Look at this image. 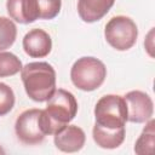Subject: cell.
<instances>
[{
    "mask_svg": "<svg viewBox=\"0 0 155 155\" xmlns=\"http://www.w3.org/2000/svg\"><path fill=\"white\" fill-rule=\"evenodd\" d=\"M76 113L78 102L74 94L63 88L56 90L46 108L41 110V125L46 136L57 133L75 117Z\"/></svg>",
    "mask_w": 155,
    "mask_h": 155,
    "instance_id": "6da1fadb",
    "label": "cell"
},
{
    "mask_svg": "<svg viewBox=\"0 0 155 155\" xmlns=\"http://www.w3.org/2000/svg\"><path fill=\"white\" fill-rule=\"evenodd\" d=\"M25 93L35 102H47L56 91V70L47 62H31L21 70Z\"/></svg>",
    "mask_w": 155,
    "mask_h": 155,
    "instance_id": "7a4b0ae2",
    "label": "cell"
},
{
    "mask_svg": "<svg viewBox=\"0 0 155 155\" xmlns=\"http://www.w3.org/2000/svg\"><path fill=\"white\" fill-rule=\"evenodd\" d=\"M107 78V68L102 61L94 57H81L70 69V79L75 87L91 92L99 88Z\"/></svg>",
    "mask_w": 155,
    "mask_h": 155,
    "instance_id": "3957f363",
    "label": "cell"
},
{
    "mask_svg": "<svg viewBox=\"0 0 155 155\" xmlns=\"http://www.w3.org/2000/svg\"><path fill=\"white\" fill-rule=\"evenodd\" d=\"M96 125L107 130L125 128L127 121V107L124 97L105 94L99 98L94 107Z\"/></svg>",
    "mask_w": 155,
    "mask_h": 155,
    "instance_id": "277c9868",
    "label": "cell"
},
{
    "mask_svg": "<svg viewBox=\"0 0 155 155\" xmlns=\"http://www.w3.org/2000/svg\"><path fill=\"white\" fill-rule=\"evenodd\" d=\"M104 38L113 48L117 51H127L132 48L137 41V24L130 17L115 16L105 24Z\"/></svg>",
    "mask_w": 155,
    "mask_h": 155,
    "instance_id": "5b68a950",
    "label": "cell"
},
{
    "mask_svg": "<svg viewBox=\"0 0 155 155\" xmlns=\"http://www.w3.org/2000/svg\"><path fill=\"white\" fill-rule=\"evenodd\" d=\"M15 132L23 144L41 143L46 137L41 125V109H28L21 113L15 124Z\"/></svg>",
    "mask_w": 155,
    "mask_h": 155,
    "instance_id": "8992f818",
    "label": "cell"
},
{
    "mask_svg": "<svg viewBox=\"0 0 155 155\" xmlns=\"http://www.w3.org/2000/svg\"><path fill=\"white\" fill-rule=\"evenodd\" d=\"M124 99L127 107V121L143 124L153 117L154 103L145 92L138 90L130 91L124 96Z\"/></svg>",
    "mask_w": 155,
    "mask_h": 155,
    "instance_id": "52a82bcc",
    "label": "cell"
},
{
    "mask_svg": "<svg viewBox=\"0 0 155 155\" xmlns=\"http://www.w3.org/2000/svg\"><path fill=\"white\" fill-rule=\"evenodd\" d=\"M53 142L58 150L63 153H78L80 151L86 140L85 132L76 125H65L57 133L53 134Z\"/></svg>",
    "mask_w": 155,
    "mask_h": 155,
    "instance_id": "ba28073f",
    "label": "cell"
},
{
    "mask_svg": "<svg viewBox=\"0 0 155 155\" xmlns=\"http://www.w3.org/2000/svg\"><path fill=\"white\" fill-rule=\"evenodd\" d=\"M24 52L31 58H44L52 50V39L42 29L34 28L29 30L22 41Z\"/></svg>",
    "mask_w": 155,
    "mask_h": 155,
    "instance_id": "9c48e42d",
    "label": "cell"
},
{
    "mask_svg": "<svg viewBox=\"0 0 155 155\" xmlns=\"http://www.w3.org/2000/svg\"><path fill=\"white\" fill-rule=\"evenodd\" d=\"M115 0H78L79 17L86 23L102 19L113 7Z\"/></svg>",
    "mask_w": 155,
    "mask_h": 155,
    "instance_id": "30bf717a",
    "label": "cell"
},
{
    "mask_svg": "<svg viewBox=\"0 0 155 155\" xmlns=\"http://www.w3.org/2000/svg\"><path fill=\"white\" fill-rule=\"evenodd\" d=\"M6 8L10 18L18 23L29 24L38 19L34 0H7Z\"/></svg>",
    "mask_w": 155,
    "mask_h": 155,
    "instance_id": "8fae6325",
    "label": "cell"
},
{
    "mask_svg": "<svg viewBox=\"0 0 155 155\" xmlns=\"http://www.w3.org/2000/svg\"><path fill=\"white\" fill-rule=\"evenodd\" d=\"M126 131L120 130H107L94 124L92 130V137L94 143L103 149H115L119 148L125 140Z\"/></svg>",
    "mask_w": 155,
    "mask_h": 155,
    "instance_id": "7c38bea8",
    "label": "cell"
},
{
    "mask_svg": "<svg viewBox=\"0 0 155 155\" xmlns=\"http://www.w3.org/2000/svg\"><path fill=\"white\" fill-rule=\"evenodd\" d=\"M155 145V121L153 117L147 121L140 136L136 140L134 153L138 155H150L154 151Z\"/></svg>",
    "mask_w": 155,
    "mask_h": 155,
    "instance_id": "4fadbf2b",
    "label": "cell"
},
{
    "mask_svg": "<svg viewBox=\"0 0 155 155\" xmlns=\"http://www.w3.org/2000/svg\"><path fill=\"white\" fill-rule=\"evenodd\" d=\"M17 27L11 18L0 17V52L10 48L16 41Z\"/></svg>",
    "mask_w": 155,
    "mask_h": 155,
    "instance_id": "5bb4252c",
    "label": "cell"
},
{
    "mask_svg": "<svg viewBox=\"0 0 155 155\" xmlns=\"http://www.w3.org/2000/svg\"><path fill=\"white\" fill-rule=\"evenodd\" d=\"M23 65L21 59L11 52H0V78L16 75L22 70Z\"/></svg>",
    "mask_w": 155,
    "mask_h": 155,
    "instance_id": "9a60e30c",
    "label": "cell"
},
{
    "mask_svg": "<svg viewBox=\"0 0 155 155\" xmlns=\"http://www.w3.org/2000/svg\"><path fill=\"white\" fill-rule=\"evenodd\" d=\"M38 19H53L58 16L62 7V0H34Z\"/></svg>",
    "mask_w": 155,
    "mask_h": 155,
    "instance_id": "2e32d148",
    "label": "cell"
},
{
    "mask_svg": "<svg viewBox=\"0 0 155 155\" xmlns=\"http://www.w3.org/2000/svg\"><path fill=\"white\" fill-rule=\"evenodd\" d=\"M15 101L13 90L8 85L0 82V116H5L13 109Z\"/></svg>",
    "mask_w": 155,
    "mask_h": 155,
    "instance_id": "e0dca14e",
    "label": "cell"
},
{
    "mask_svg": "<svg viewBox=\"0 0 155 155\" xmlns=\"http://www.w3.org/2000/svg\"><path fill=\"white\" fill-rule=\"evenodd\" d=\"M0 153H4V150H2V149H1V148H0Z\"/></svg>",
    "mask_w": 155,
    "mask_h": 155,
    "instance_id": "ac0fdd59",
    "label": "cell"
}]
</instances>
